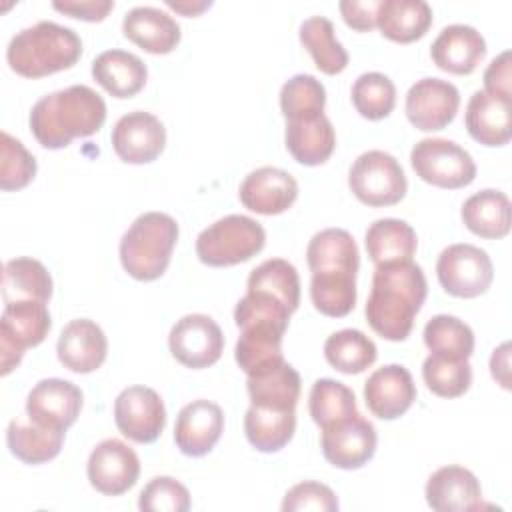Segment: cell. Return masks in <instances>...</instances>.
<instances>
[{
  "label": "cell",
  "instance_id": "cell-1",
  "mask_svg": "<svg viewBox=\"0 0 512 512\" xmlns=\"http://www.w3.org/2000/svg\"><path fill=\"white\" fill-rule=\"evenodd\" d=\"M312 270L310 298L314 308L330 318H342L356 304V272L360 254L356 240L342 228H326L312 236L306 248Z\"/></svg>",
  "mask_w": 512,
  "mask_h": 512
},
{
  "label": "cell",
  "instance_id": "cell-2",
  "mask_svg": "<svg viewBox=\"0 0 512 512\" xmlns=\"http://www.w3.org/2000/svg\"><path fill=\"white\" fill-rule=\"evenodd\" d=\"M426 294V276L412 260L380 264L374 270L372 290L364 308L366 322L386 340H406Z\"/></svg>",
  "mask_w": 512,
  "mask_h": 512
},
{
  "label": "cell",
  "instance_id": "cell-3",
  "mask_svg": "<svg viewBox=\"0 0 512 512\" xmlns=\"http://www.w3.org/2000/svg\"><path fill=\"white\" fill-rule=\"evenodd\" d=\"M106 120V102L90 86L76 84L42 96L30 110V132L48 150L96 134Z\"/></svg>",
  "mask_w": 512,
  "mask_h": 512
},
{
  "label": "cell",
  "instance_id": "cell-4",
  "mask_svg": "<svg viewBox=\"0 0 512 512\" xmlns=\"http://www.w3.org/2000/svg\"><path fill=\"white\" fill-rule=\"evenodd\" d=\"M80 56V36L72 28L48 20L20 30L6 48L10 68L24 78H42L72 68Z\"/></svg>",
  "mask_w": 512,
  "mask_h": 512
},
{
  "label": "cell",
  "instance_id": "cell-5",
  "mask_svg": "<svg viewBox=\"0 0 512 512\" xmlns=\"http://www.w3.org/2000/svg\"><path fill=\"white\" fill-rule=\"evenodd\" d=\"M178 240V224L164 212L140 214L120 240L122 268L136 280L160 278L172 258Z\"/></svg>",
  "mask_w": 512,
  "mask_h": 512
},
{
  "label": "cell",
  "instance_id": "cell-6",
  "mask_svg": "<svg viewBox=\"0 0 512 512\" xmlns=\"http://www.w3.org/2000/svg\"><path fill=\"white\" fill-rule=\"evenodd\" d=\"M264 244L266 232L254 218L230 214L198 234L196 256L206 266H234L256 256Z\"/></svg>",
  "mask_w": 512,
  "mask_h": 512
},
{
  "label": "cell",
  "instance_id": "cell-7",
  "mask_svg": "<svg viewBox=\"0 0 512 512\" xmlns=\"http://www.w3.org/2000/svg\"><path fill=\"white\" fill-rule=\"evenodd\" d=\"M348 186L362 204L376 208L398 204L406 196L408 180L392 154L368 150L350 166Z\"/></svg>",
  "mask_w": 512,
  "mask_h": 512
},
{
  "label": "cell",
  "instance_id": "cell-8",
  "mask_svg": "<svg viewBox=\"0 0 512 512\" xmlns=\"http://www.w3.org/2000/svg\"><path fill=\"white\" fill-rule=\"evenodd\" d=\"M50 326L46 302H8L0 320V374H10L20 364L26 348L38 346L48 336Z\"/></svg>",
  "mask_w": 512,
  "mask_h": 512
},
{
  "label": "cell",
  "instance_id": "cell-9",
  "mask_svg": "<svg viewBox=\"0 0 512 512\" xmlns=\"http://www.w3.org/2000/svg\"><path fill=\"white\" fill-rule=\"evenodd\" d=\"M410 164L424 182L438 188H464L476 178L472 156L456 142L446 138H424L414 144Z\"/></svg>",
  "mask_w": 512,
  "mask_h": 512
},
{
  "label": "cell",
  "instance_id": "cell-10",
  "mask_svg": "<svg viewBox=\"0 0 512 512\" xmlns=\"http://www.w3.org/2000/svg\"><path fill=\"white\" fill-rule=\"evenodd\" d=\"M436 274L450 296L476 298L490 288L494 266L486 250L474 244H452L440 252Z\"/></svg>",
  "mask_w": 512,
  "mask_h": 512
},
{
  "label": "cell",
  "instance_id": "cell-11",
  "mask_svg": "<svg viewBox=\"0 0 512 512\" xmlns=\"http://www.w3.org/2000/svg\"><path fill=\"white\" fill-rule=\"evenodd\" d=\"M376 428L360 412L336 420L322 428V454L342 470H356L364 466L376 452Z\"/></svg>",
  "mask_w": 512,
  "mask_h": 512
},
{
  "label": "cell",
  "instance_id": "cell-12",
  "mask_svg": "<svg viewBox=\"0 0 512 512\" xmlns=\"http://www.w3.org/2000/svg\"><path fill=\"white\" fill-rule=\"evenodd\" d=\"M168 346L172 356L186 368H208L224 350L220 326L206 314H186L170 330Z\"/></svg>",
  "mask_w": 512,
  "mask_h": 512
},
{
  "label": "cell",
  "instance_id": "cell-13",
  "mask_svg": "<svg viewBox=\"0 0 512 512\" xmlns=\"http://www.w3.org/2000/svg\"><path fill=\"white\" fill-rule=\"evenodd\" d=\"M114 420L126 438L138 444H150L158 440L164 430L166 408L156 390L130 386L114 400Z\"/></svg>",
  "mask_w": 512,
  "mask_h": 512
},
{
  "label": "cell",
  "instance_id": "cell-14",
  "mask_svg": "<svg viewBox=\"0 0 512 512\" xmlns=\"http://www.w3.org/2000/svg\"><path fill=\"white\" fill-rule=\"evenodd\" d=\"M88 480L104 496H120L128 492L140 476V460L136 452L122 440L108 438L96 444L88 458Z\"/></svg>",
  "mask_w": 512,
  "mask_h": 512
},
{
  "label": "cell",
  "instance_id": "cell-15",
  "mask_svg": "<svg viewBox=\"0 0 512 512\" xmlns=\"http://www.w3.org/2000/svg\"><path fill=\"white\" fill-rule=\"evenodd\" d=\"M458 106V88L442 78H422L414 82L404 104L410 124L422 132L446 128L454 120Z\"/></svg>",
  "mask_w": 512,
  "mask_h": 512
},
{
  "label": "cell",
  "instance_id": "cell-16",
  "mask_svg": "<svg viewBox=\"0 0 512 512\" xmlns=\"http://www.w3.org/2000/svg\"><path fill=\"white\" fill-rule=\"evenodd\" d=\"M82 410V390L62 378L40 380L26 398V414L32 422L66 432Z\"/></svg>",
  "mask_w": 512,
  "mask_h": 512
},
{
  "label": "cell",
  "instance_id": "cell-17",
  "mask_svg": "<svg viewBox=\"0 0 512 512\" xmlns=\"http://www.w3.org/2000/svg\"><path fill=\"white\" fill-rule=\"evenodd\" d=\"M164 146L166 128L150 112H128L112 128V148L126 164H148L162 154Z\"/></svg>",
  "mask_w": 512,
  "mask_h": 512
},
{
  "label": "cell",
  "instance_id": "cell-18",
  "mask_svg": "<svg viewBox=\"0 0 512 512\" xmlns=\"http://www.w3.org/2000/svg\"><path fill=\"white\" fill-rule=\"evenodd\" d=\"M238 196L248 210L274 216L286 212L294 204L298 196V182L282 168L262 166L242 180Z\"/></svg>",
  "mask_w": 512,
  "mask_h": 512
},
{
  "label": "cell",
  "instance_id": "cell-19",
  "mask_svg": "<svg viewBox=\"0 0 512 512\" xmlns=\"http://www.w3.org/2000/svg\"><path fill=\"white\" fill-rule=\"evenodd\" d=\"M416 400V386L408 368L386 364L376 368L364 384V402L380 420L400 418Z\"/></svg>",
  "mask_w": 512,
  "mask_h": 512
},
{
  "label": "cell",
  "instance_id": "cell-20",
  "mask_svg": "<svg viewBox=\"0 0 512 512\" xmlns=\"http://www.w3.org/2000/svg\"><path fill=\"white\" fill-rule=\"evenodd\" d=\"M240 328L236 342V362L248 376L264 374L284 362L282 336L288 326L270 320H252Z\"/></svg>",
  "mask_w": 512,
  "mask_h": 512
},
{
  "label": "cell",
  "instance_id": "cell-21",
  "mask_svg": "<svg viewBox=\"0 0 512 512\" xmlns=\"http://www.w3.org/2000/svg\"><path fill=\"white\" fill-rule=\"evenodd\" d=\"M224 430L222 408L210 400H194L186 404L176 418L174 442L182 454L198 458L208 454L220 440Z\"/></svg>",
  "mask_w": 512,
  "mask_h": 512
},
{
  "label": "cell",
  "instance_id": "cell-22",
  "mask_svg": "<svg viewBox=\"0 0 512 512\" xmlns=\"http://www.w3.org/2000/svg\"><path fill=\"white\" fill-rule=\"evenodd\" d=\"M56 352L64 368L76 374H88L104 364L108 340L94 320L76 318L60 332Z\"/></svg>",
  "mask_w": 512,
  "mask_h": 512
},
{
  "label": "cell",
  "instance_id": "cell-23",
  "mask_svg": "<svg viewBox=\"0 0 512 512\" xmlns=\"http://www.w3.org/2000/svg\"><path fill=\"white\" fill-rule=\"evenodd\" d=\"M426 502L436 512H464L482 508L478 478L462 466H442L426 482Z\"/></svg>",
  "mask_w": 512,
  "mask_h": 512
},
{
  "label": "cell",
  "instance_id": "cell-24",
  "mask_svg": "<svg viewBox=\"0 0 512 512\" xmlns=\"http://www.w3.org/2000/svg\"><path fill=\"white\" fill-rule=\"evenodd\" d=\"M434 64L450 74H472L486 56V40L466 24H450L442 28L430 48Z\"/></svg>",
  "mask_w": 512,
  "mask_h": 512
},
{
  "label": "cell",
  "instance_id": "cell-25",
  "mask_svg": "<svg viewBox=\"0 0 512 512\" xmlns=\"http://www.w3.org/2000/svg\"><path fill=\"white\" fill-rule=\"evenodd\" d=\"M124 36L150 54H168L180 42L178 22L160 8L136 6L124 14Z\"/></svg>",
  "mask_w": 512,
  "mask_h": 512
},
{
  "label": "cell",
  "instance_id": "cell-26",
  "mask_svg": "<svg viewBox=\"0 0 512 512\" xmlns=\"http://www.w3.org/2000/svg\"><path fill=\"white\" fill-rule=\"evenodd\" d=\"M284 142L292 158L304 166L324 164L336 146V134L326 114L286 120Z\"/></svg>",
  "mask_w": 512,
  "mask_h": 512
},
{
  "label": "cell",
  "instance_id": "cell-27",
  "mask_svg": "<svg viewBox=\"0 0 512 512\" xmlns=\"http://www.w3.org/2000/svg\"><path fill=\"white\" fill-rule=\"evenodd\" d=\"M92 76L110 96L132 98L144 88L148 70L136 54L112 48L94 58Z\"/></svg>",
  "mask_w": 512,
  "mask_h": 512
},
{
  "label": "cell",
  "instance_id": "cell-28",
  "mask_svg": "<svg viewBox=\"0 0 512 512\" xmlns=\"http://www.w3.org/2000/svg\"><path fill=\"white\" fill-rule=\"evenodd\" d=\"M510 106L500 98L490 96L484 90H476L466 106V130L484 146H504L512 136Z\"/></svg>",
  "mask_w": 512,
  "mask_h": 512
},
{
  "label": "cell",
  "instance_id": "cell-29",
  "mask_svg": "<svg viewBox=\"0 0 512 512\" xmlns=\"http://www.w3.org/2000/svg\"><path fill=\"white\" fill-rule=\"evenodd\" d=\"M64 442V432L44 428L26 416L10 420L6 430V444L10 452L24 464H44L54 460Z\"/></svg>",
  "mask_w": 512,
  "mask_h": 512
},
{
  "label": "cell",
  "instance_id": "cell-30",
  "mask_svg": "<svg viewBox=\"0 0 512 512\" xmlns=\"http://www.w3.org/2000/svg\"><path fill=\"white\" fill-rule=\"evenodd\" d=\"M432 24V8L424 0H382L376 26L392 42L408 44L422 38Z\"/></svg>",
  "mask_w": 512,
  "mask_h": 512
},
{
  "label": "cell",
  "instance_id": "cell-31",
  "mask_svg": "<svg viewBox=\"0 0 512 512\" xmlns=\"http://www.w3.org/2000/svg\"><path fill=\"white\" fill-rule=\"evenodd\" d=\"M460 214L464 226L480 238L498 240L510 232V200L500 190L486 188L472 194Z\"/></svg>",
  "mask_w": 512,
  "mask_h": 512
},
{
  "label": "cell",
  "instance_id": "cell-32",
  "mask_svg": "<svg viewBox=\"0 0 512 512\" xmlns=\"http://www.w3.org/2000/svg\"><path fill=\"white\" fill-rule=\"evenodd\" d=\"M364 244L370 260L380 266L412 260L418 248V238L408 222L398 218H380L368 226Z\"/></svg>",
  "mask_w": 512,
  "mask_h": 512
},
{
  "label": "cell",
  "instance_id": "cell-33",
  "mask_svg": "<svg viewBox=\"0 0 512 512\" xmlns=\"http://www.w3.org/2000/svg\"><path fill=\"white\" fill-rule=\"evenodd\" d=\"M296 410H274L254 406L246 410L244 432L248 442L260 452H278L294 436Z\"/></svg>",
  "mask_w": 512,
  "mask_h": 512
},
{
  "label": "cell",
  "instance_id": "cell-34",
  "mask_svg": "<svg viewBox=\"0 0 512 512\" xmlns=\"http://www.w3.org/2000/svg\"><path fill=\"white\" fill-rule=\"evenodd\" d=\"M52 296V276L46 266L34 258H14L4 264L2 298L4 304L16 300L46 302Z\"/></svg>",
  "mask_w": 512,
  "mask_h": 512
},
{
  "label": "cell",
  "instance_id": "cell-35",
  "mask_svg": "<svg viewBox=\"0 0 512 512\" xmlns=\"http://www.w3.org/2000/svg\"><path fill=\"white\" fill-rule=\"evenodd\" d=\"M250 404L274 408V410H296L300 398V374L284 360L276 368L248 376Z\"/></svg>",
  "mask_w": 512,
  "mask_h": 512
},
{
  "label": "cell",
  "instance_id": "cell-36",
  "mask_svg": "<svg viewBox=\"0 0 512 512\" xmlns=\"http://www.w3.org/2000/svg\"><path fill=\"white\" fill-rule=\"evenodd\" d=\"M300 42L310 52L316 68L328 76L348 66V52L336 40L334 24L324 16H312L300 26Z\"/></svg>",
  "mask_w": 512,
  "mask_h": 512
},
{
  "label": "cell",
  "instance_id": "cell-37",
  "mask_svg": "<svg viewBox=\"0 0 512 512\" xmlns=\"http://www.w3.org/2000/svg\"><path fill=\"white\" fill-rule=\"evenodd\" d=\"M324 356L328 364L338 372L360 374L374 364L378 350L364 332L356 328H344L326 338Z\"/></svg>",
  "mask_w": 512,
  "mask_h": 512
},
{
  "label": "cell",
  "instance_id": "cell-38",
  "mask_svg": "<svg viewBox=\"0 0 512 512\" xmlns=\"http://www.w3.org/2000/svg\"><path fill=\"white\" fill-rule=\"evenodd\" d=\"M248 292H260L282 302L290 312L300 304V278L296 268L284 258H270L248 276Z\"/></svg>",
  "mask_w": 512,
  "mask_h": 512
},
{
  "label": "cell",
  "instance_id": "cell-39",
  "mask_svg": "<svg viewBox=\"0 0 512 512\" xmlns=\"http://www.w3.org/2000/svg\"><path fill=\"white\" fill-rule=\"evenodd\" d=\"M424 344L436 356L452 360H468L474 352L472 328L456 316L438 314L424 326Z\"/></svg>",
  "mask_w": 512,
  "mask_h": 512
},
{
  "label": "cell",
  "instance_id": "cell-40",
  "mask_svg": "<svg viewBox=\"0 0 512 512\" xmlns=\"http://www.w3.org/2000/svg\"><path fill=\"white\" fill-rule=\"evenodd\" d=\"M308 410L320 428L358 412L354 392L346 384L332 378H320L312 384Z\"/></svg>",
  "mask_w": 512,
  "mask_h": 512
},
{
  "label": "cell",
  "instance_id": "cell-41",
  "mask_svg": "<svg viewBox=\"0 0 512 512\" xmlns=\"http://www.w3.org/2000/svg\"><path fill=\"white\" fill-rule=\"evenodd\" d=\"M352 104L362 118L382 120L396 104L394 82L380 72H364L352 84Z\"/></svg>",
  "mask_w": 512,
  "mask_h": 512
},
{
  "label": "cell",
  "instance_id": "cell-42",
  "mask_svg": "<svg viewBox=\"0 0 512 512\" xmlns=\"http://www.w3.org/2000/svg\"><path fill=\"white\" fill-rule=\"evenodd\" d=\"M422 378L432 394L440 398H458L472 384V366L468 360L430 354L422 364Z\"/></svg>",
  "mask_w": 512,
  "mask_h": 512
},
{
  "label": "cell",
  "instance_id": "cell-43",
  "mask_svg": "<svg viewBox=\"0 0 512 512\" xmlns=\"http://www.w3.org/2000/svg\"><path fill=\"white\" fill-rule=\"evenodd\" d=\"M326 90L310 74H296L280 90V110L286 120L324 114Z\"/></svg>",
  "mask_w": 512,
  "mask_h": 512
},
{
  "label": "cell",
  "instance_id": "cell-44",
  "mask_svg": "<svg viewBox=\"0 0 512 512\" xmlns=\"http://www.w3.org/2000/svg\"><path fill=\"white\" fill-rule=\"evenodd\" d=\"M0 138V188L4 192L20 190L34 180L38 170L36 158L8 132H2Z\"/></svg>",
  "mask_w": 512,
  "mask_h": 512
},
{
  "label": "cell",
  "instance_id": "cell-45",
  "mask_svg": "<svg viewBox=\"0 0 512 512\" xmlns=\"http://www.w3.org/2000/svg\"><path fill=\"white\" fill-rule=\"evenodd\" d=\"M138 508L144 512H186L190 492L172 476H156L142 488Z\"/></svg>",
  "mask_w": 512,
  "mask_h": 512
},
{
  "label": "cell",
  "instance_id": "cell-46",
  "mask_svg": "<svg viewBox=\"0 0 512 512\" xmlns=\"http://www.w3.org/2000/svg\"><path fill=\"white\" fill-rule=\"evenodd\" d=\"M340 508L336 494L326 484L306 480L296 486H292L284 500L282 510L284 512H300V510H320V512H336Z\"/></svg>",
  "mask_w": 512,
  "mask_h": 512
},
{
  "label": "cell",
  "instance_id": "cell-47",
  "mask_svg": "<svg viewBox=\"0 0 512 512\" xmlns=\"http://www.w3.org/2000/svg\"><path fill=\"white\" fill-rule=\"evenodd\" d=\"M484 92L504 102H512V72H510V50L500 52L484 70Z\"/></svg>",
  "mask_w": 512,
  "mask_h": 512
},
{
  "label": "cell",
  "instance_id": "cell-48",
  "mask_svg": "<svg viewBox=\"0 0 512 512\" xmlns=\"http://www.w3.org/2000/svg\"><path fill=\"white\" fill-rule=\"evenodd\" d=\"M380 2L382 0H342L338 8L344 22L350 28L358 32H368L376 26V14H378Z\"/></svg>",
  "mask_w": 512,
  "mask_h": 512
},
{
  "label": "cell",
  "instance_id": "cell-49",
  "mask_svg": "<svg viewBox=\"0 0 512 512\" xmlns=\"http://www.w3.org/2000/svg\"><path fill=\"white\" fill-rule=\"evenodd\" d=\"M52 8L78 20L100 22L114 8V2L112 0H64V2L56 0L52 2Z\"/></svg>",
  "mask_w": 512,
  "mask_h": 512
},
{
  "label": "cell",
  "instance_id": "cell-50",
  "mask_svg": "<svg viewBox=\"0 0 512 512\" xmlns=\"http://www.w3.org/2000/svg\"><path fill=\"white\" fill-rule=\"evenodd\" d=\"M492 378L504 388L510 390V342L500 344L490 356Z\"/></svg>",
  "mask_w": 512,
  "mask_h": 512
},
{
  "label": "cell",
  "instance_id": "cell-51",
  "mask_svg": "<svg viewBox=\"0 0 512 512\" xmlns=\"http://www.w3.org/2000/svg\"><path fill=\"white\" fill-rule=\"evenodd\" d=\"M166 6L176 10V12H180V14H184V16H198L200 12L208 10L212 6V2H190V0L174 2V0H166Z\"/></svg>",
  "mask_w": 512,
  "mask_h": 512
}]
</instances>
